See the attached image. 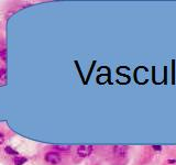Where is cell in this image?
<instances>
[{
	"label": "cell",
	"mask_w": 176,
	"mask_h": 165,
	"mask_svg": "<svg viewBox=\"0 0 176 165\" xmlns=\"http://www.w3.org/2000/svg\"><path fill=\"white\" fill-rule=\"evenodd\" d=\"M93 151V146L91 145H80L77 148V154L79 157H87Z\"/></svg>",
	"instance_id": "obj_2"
},
{
	"label": "cell",
	"mask_w": 176,
	"mask_h": 165,
	"mask_svg": "<svg viewBox=\"0 0 176 165\" xmlns=\"http://www.w3.org/2000/svg\"><path fill=\"white\" fill-rule=\"evenodd\" d=\"M55 148L58 151H69L71 146L69 145H55Z\"/></svg>",
	"instance_id": "obj_7"
},
{
	"label": "cell",
	"mask_w": 176,
	"mask_h": 165,
	"mask_svg": "<svg viewBox=\"0 0 176 165\" xmlns=\"http://www.w3.org/2000/svg\"><path fill=\"white\" fill-rule=\"evenodd\" d=\"M28 159L27 157H21V156H16L13 159L14 165H23L24 163H27Z\"/></svg>",
	"instance_id": "obj_5"
},
{
	"label": "cell",
	"mask_w": 176,
	"mask_h": 165,
	"mask_svg": "<svg viewBox=\"0 0 176 165\" xmlns=\"http://www.w3.org/2000/svg\"><path fill=\"white\" fill-rule=\"evenodd\" d=\"M3 49H5V46H3V43H2V41L0 40V52H1Z\"/></svg>",
	"instance_id": "obj_10"
},
{
	"label": "cell",
	"mask_w": 176,
	"mask_h": 165,
	"mask_svg": "<svg viewBox=\"0 0 176 165\" xmlns=\"http://www.w3.org/2000/svg\"><path fill=\"white\" fill-rule=\"evenodd\" d=\"M153 148H154V150H156V151H161V148H161V146H157V145H154Z\"/></svg>",
	"instance_id": "obj_11"
},
{
	"label": "cell",
	"mask_w": 176,
	"mask_h": 165,
	"mask_svg": "<svg viewBox=\"0 0 176 165\" xmlns=\"http://www.w3.org/2000/svg\"><path fill=\"white\" fill-rule=\"evenodd\" d=\"M45 161L47 163H51V164H58L61 163L62 161V156H61V154L58 152H49V153L45 154V156H44Z\"/></svg>",
	"instance_id": "obj_1"
},
{
	"label": "cell",
	"mask_w": 176,
	"mask_h": 165,
	"mask_svg": "<svg viewBox=\"0 0 176 165\" xmlns=\"http://www.w3.org/2000/svg\"><path fill=\"white\" fill-rule=\"evenodd\" d=\"M0 56H1L2 61H7V49H6V47L0 52Z\"/></svg>",
	"instance_id": "obj_8"
},
{
	"label": "cell",
	"mask_w": 176,
	"mask_h": 165,
	"mask_svg": "<svg viewBox=\"0 0 176 165\" xmlns=\"http://www.w3.org/2000/svg\"><path fill=\"white\" fill-rule=\"evenodd\" d=\"M3 142H5V137H3L2 133H0V145L3 144Z\"/></svg>",
	"instance_id": "obj_9"
},
{
	"label": "cell",
	"mask_w": 176,
	"mask_h": 165,
	"mask_svg": "<svg viewBox=\"0 0 176 165\" xmlns=\"http://www.w3.org/2000/svg\"><path fill=\"white\" fill-rule=\"evenodd\" d=\"M7 82V71L5 68L0 69V85H5Z\"/></svg>",
	"instance_id": "obj_4"
},
{
	"label": "cell",
	"mask_w": 176,
	"mask_h": 165,
	"mask_svg": "<svg viewBox=\"0 0 176 165\" xmlns=\"http://www.w3.org/2000/svg\"><path fill=\"white\" fill-rule=\"evenodd\" d=\"M128 151V148L124 145H117L113 148V154L116 157H124Z\"/></svg>",
	"instance_id": "obj_3"
},
{
	"label": "cell",
	"mask_w": 176,
	"mask_h": 165,
	"mask_svg": "<svg viewBox=\"0 0 176 165\" xmlns=\"http://www.w3.org/2000/svg\"><path fill=\"white\" fill-rule=\"evenodd\" d=\"M5 152L7 154H9V155H13V156H16L18 155V151H16L14 148H12L11 146H6L5 148Z\"/></svg>",
	"instance_id": "obj_6"
}]
</instances>
